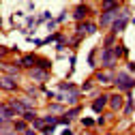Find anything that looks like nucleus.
I'll use <instances>...</instances> for the list:
<instances>
[{
  "mask_svg": "<svg viewBox=\"0 0 135 135\" xmlns=\"http://www.w3.org/2000/svg\"><path fill=\"white\" fill-rule=\"evenodd\" d=\"M114 84H116V88H118V90H127V92H131V90L135 88V77H133L131 73L120 71V73H116V75H114Z\"/></svg>",
  "mask_w": 135,
  "mask_h": 135,
  "instance_id": "nucleus-1",
  "label": "nucleus"
},
{
  "mask_svg": "<svg viewBox=\"0 0 135 135\" xmlns=\"http://www.w3.org/2000/svg\"><path fill=\"white\" fill-rule=\"evenodd\" d=\"M116 62H118V58H116V54H114V49L112 47H105L103 52H101V64H103V69H114L116 66Z\"/></svg>",
  "mask_w": 135,
  "mask_h": 135,
  "instance_id": "nucleus-2",
  "label": "nucleus"
},
{
  "mask_svg": "<svg viewBox=\"0 0 135 135\" xmlns=\"http://www.w3.org/2000/svg\"><path fill=\"white\" fill-rule=\"evenodd\" d=\"M88 15H90V9H88L86 2H79V4L73 9V20H75L77 24H79V22H86Z\"/></svg>",
  "mask_w": 135,
  "mask_h": 135,
  "instance_id": "nucleus-3",
  "label": "nucleus"
},
{
  "mask_svg": "<svg viewBox=\"0 0 135 135\" xmlns=\"http://www.w3.org/2000/svg\"><path fill=\"white\" fill-rule=\"evenodd\" d=\"M118 15H120V9H116V11H103V13H101V20H99V26H103V28L112 26Z\"/></svg>",
  "mask_w": 135,
  "mask_h": 135,
  "instance_id": "nucleus-4",
  "label": "nucleus"
},
{
  "mask_svg": "<svg viewBox=\"0 0 135 135\" xmlns=\"http://www.w3.org/2000/svg\"><path fill=\"white\" fill-rule=\"evenodd\" d=\"M75 30H77V35H81V37H86V35H94V32H97V24L86 20V22H79Z\"/></svg>",
  "mask_w": 135,
  "mask_h": 135,
  "instance_id": "nucleus-5",
  "label": "nucleus"
},
{
  "mask_svg": "<svg viewBox=\"0 0 135 135\" xmlns=\"http://www.w3.org/2000/svg\"><path fill=\"white\" fill-rule=\"evenodd\" d=\"M107 103H109V94H99V97L92 101L90 107H92V112H99V114H101V112L107 107Z\"/></svg>",
  "mask_w": 135,
  "mask_h": 135,
  "instance_id": "nucleus-6",
  "label": "nucleus"
},
{
  "mask_svg": "<svg viewBox=\"0 0 135 135\" xmlns=\"http://www.w3.org/2000/svg\"><path fill=\"white\" fill-rule=\"evenodd\" d=\"M0 88L11 92V90H17V81H15V77L11 75H4V77H0Z\"/></svg>",
  "mask_w": 135,
  "mask_h": 135,
  "instance_id": "nucleus-7",
  "label": "nucleus"
},
{
  "mask_svg": "<svg viewBox=\"0 0 135 135\" xmlns=\"http://www.w3.org/2000/svg\"><path fill=\"white\" fill-rule=\"evenodd\" d=\"M109 107H112V112H120L122 107H124V99L120 97V94H109V103H107Z\"/></svg>",
  "mask_w": 135,
  "mask_h": 135,
  "instance_id": "nucleus-8",
  "label": "nucleus"
},
{
  "mask_svg": "<svg viewBox=\"0 0 135 135\" xmlns=\"http://www.w3.org/2000/svg\"><path fill=\"white\" fill-rule=\"evenodd\" d=\"M37 60H39V58H37L35 54H28V56H24L17 64H20V66H24V69H35V66H37Z\"/></svg>",
  "mask_w": 135,
  "mask_h": 135,
  "instance_id": "nucleus-9",
  "label": "nucleus"
},
{
  "mask_svg": "<svg viewBox=\"0 0 135 135\" xmlns=\"http://www.w3.org/2000/svg\"><path fill=\"white\" fill-rule=\"evenodd\" d=\"M30 77L37 79V81H45L49 77V71H43V69H39V66H35V69H30Z\"/></svg>",
  "mask_w": 135,
  "mask_h": 135,
  "instance_id": "nucleus-10",
  "label": "nucleus"
},
{
  "mask_svg": "<svg viewBox=\"0 0 135 135\" xmlns=\"http://www.w3.org/2000/svg\"><path fill=\"white\" fill-rule=\"evenodd\" d=\"M101 9L103 11H116V9H120V0H103Z\"/></svg>",
  "mask_w": 135,
  "mask_h": 135,
  "instance_id": "nucleus-11",
  "label": "nucleus"
},
{
  "mask_svg": "<svg viewBox=\"0 0 135 135\" xmlns=\"http://www.w3.org/2000/svg\"><path fill=\"white\" fill-rule=\"evenodd\" d=\"M94 79H97V81H101V84H112V81H114L112 73H103V71H99V73L94 75Z\"/></svg>",
  "mask_w": 135,
  "mask_h": 135,
  "instance_id": "nucleus-12",
  "label": "nucleus"
},
{
  "mask_svg": "<svg viewBox=\"0 0 135 135\" xmlns=\"http://www.w3.org/2000/svg\"><path fill=\"white\" fill-rule=\"evenodd\" d=\"M26 129H28V122L26 120H15L13 122V131L15 133H26Z\"/></svg>",
  "mask_w": 135,
  "mask_h": 135,
  "instance_id": "nucleus-13",
  "label": "nucleus"
},
{
  "mask_svg": "<svg viewBox=\"0 0 135 135\" xmlns=\"http://www.w3.org/2000/svg\"><path fill=\"white\" fill-rule=\"evenodd\" d=\"M58 90L60 92H71V90H75V86H73L71 81H60L58 84Z\"/></svg>",
  "mask_w": 135,
  "mask_h": 135,
  "instance_id": "nucleus-14",
  "label": "nucleus"
},
{
  "mask_svg": "<svg viewBox=\"0 0 135 135\" xmlns=\"http://www.w3.org/2000/svg\"><path fill=\"white\" fill-rule=\"evenodd\" d=\"M4 71H7L11 77H15V75L20 73V64H7V66H4Z\"/></svg>",
  "mask_w": 135,
  "mask_h": 135,
  "instance_id": "nucleus-15",
  "label": "nucleus"
},
{
  "mask_svg": "<svg viewBox=\"0 0 135 135\" xmlns=\"http://www.w3.org/2000/svg\"><path fill=\"white\" fill-rule=\"evenodd\" d=\"M22 116H24V120H26V122H32V120H37V118H39L35 109H28V112H24Z\"/></svg>",
  "mask_w": 135,
  "mask_h": 135,
  "instance_id": "nucleus-16",
  "label": "nucleus"
},
{
  "mask_svg": "<svg viewBox=\"0 0 135 135\" xmlns=\"http://www.w3.org/2000/svg\"><path fill=\"white\" fill-rule=\"evenodd\" d=\"M37 66H39V69H43V71H49V69H52V62L39 58V60H37Z\"/></svg>",
  "mask_w": 135,
  "mask_h": 135,
  "instance_id": "nucleus-17",
  "label": "nucleus"
},
{
  "mask_svg": "<svg viewBox=\"0 0 135 135\" xmlns=\"http://www.w3.org/2000/svg\"><path fill=\"white\" fill-rule=\"evenodd\" d=\"M47 112H49V114H60V112H64V107H62L60 103H52V105L47 107Z\"/></svg>",
  "mask_w": 135,
  "mask_h": 135,
  "instance_id": "nucleus-18",
  "label": "nucleus"
},
{
  "mask_svg": "<svg viewBox=\"0 0 135 135\" xmlns=\"http://www.w3.org/2000/svg\"><path fill=\"white\" fill-rule=\"evenodd\" d=\"M79 112H81V107H79V105H75L73 109H69V112H64V116H66V118H71V120H73L75 116H79Z\"/></svg>",
  "mask_w": 135,
  "mask_h": 135,
  "instance_id": "nucleus-19",
  "label": "nucleus"
},
{
  "mask_svg": "<svg viewBox=\"0 0 135 135\" xmlns=\"http://www.w3.org/2000/svg\"><path fill=\"white\" fill-rule=\"evenodd\" d=\"M92 86H94V79H86V81L81 84L79 90H81V92H88V90H92Z\"/></svg>",
  "mask_w": 135,
  "mask_h": 135,
  "instance_id": "nucleus-20",
  "label": "nucleus"
},
{
  "mask_svg": "<svg viewBox=\"0 0 135 135\" xmlns=\"http://www.w3.org/2000/svg\"><path fill=\"white\" fill-rule=\"evenodd\" d=\"M79 122H81V127H86V129H92V127L97 124V122L92 120V118H88V116H86V118H81V120H79Z\"/></svg>",
  "mask_w": 135,
  "mask_h": 135,
  "instance_id": "nucleus-21",
  "label": "nucleus"
},
{
  "mask_svg": "<svg viewBox=\"0 0 135 135\" xmlns=\"http://www.w3.org/2000/svg\"><path fill=\"white\" fill-rule=\"evenodd\" d=\"M114 41H116V35H112V32H109V35L105 37V41H103V47H112Z\"/></svg>",
  "mask_w": 135,
  "mask_h": 135,
  "instance_id": "nucleus-22",
  "label": "nucleus"
},
{
  "mask_svg": "<svg viewBox=\"0 0 135 135\" xmlns=\"http://www.w3.org/2000/svg\"><path fill=\"white\" fill-rule=\"evenodd\" d=\"M64 20H66V11H62V13L58 15V17H56V24H62Z\"/></svg>",
  "mask_w": 135,
  "mask_h": 135,
  "instance_id": "nucleus-23",
  "label": "nucleus"
},
{
  "mask_svg": "<svg viewBox=\"0 0 135 135\" xmlns=\"http://www.w3.org/2000/svg\"><path fill=\"white\" fill-rule=\"evenodd\" d=\"M127 73H135V62H127Z\"/></svg>",
  "mask_w": 135,
  "mask_h": 135,
  "instance_id": "nucleus-24",
  "label": "nucleus"
},
{
  "mask_svg": "<svg viewBox=\"0 0 135 135\" xmlns=\"http://www.w3.org/2000/svg\"><path fill=\"white\" fill-rule=\"evenodd\" d=\"M7 54H9V49H7V47H2V45H0V58H4Z\"/></svg>",
  "mask_w": 135,
  "mask_h": 135,
  "instance_id": "nucleus-25",
  "label": "nucleus"
},
{
  "mask_svg": "<svg viewBox=\"0 0 135 135\" xmlns=\"http://www.w3.org/2000/svg\"><path fill=\"white\" fill-rule=\"evenodd\" d=\"M60 135H75V133H73V131H71V129H69V127H66V129H64V131H62V133H60Z\"/></svg>",
  "mask_w": 135,
  "mask_h": 135,
  "instance_id": "nucleus-26",
  "label": "nucleus"
},
{
  "mask_svg": "<svg viewBox=\"0 0 135 135\" xmlns=\"http://www.w3.org/2000/svg\"><path fill=\"white\" fill-rule=\"evenodd\" d=\"M24 135H37V131H35V129H26V133H24Z\"/></svg>",
  "mask_w": 135,
  "mask_h": 135,
  "instance_id": "nucleus-27",
  "label": "nucleus"
},
{
  "mask_svg": "<svg viewBox=\"0 0 135 135\" xmlns=\"http://www.w3.org/2000/svg\"><path fill=\"white\" fill-rule=\"evenodd\" d=\"M84 135H94V133H84Z\"/></svg>",
  "mask_w": 135,
  "mask_h": 135,
  "instance_id": "nucleus-28",
  "label": "nucleus"
},
{
  "mask_svg": "<svg viewBox=\"0 0 135 135\" xmlns=\"http://www.w3.org/2000/svg\"><path fill=\"white\" fill-rule=\"evenodd\" d=\"M0 26H2V20H0Z\"/></svg>",
  "mask_w": 135,
  "mask_h": 135,
  "instance_id": "nucleus-29",
  "label": "nucleus"
},
{
  "mask_svg": "<svg viewBox=\"0 0 135 135\" xmlns=\"http://www.w3.org/2000/svg\"><path fill=\"white\" fill-rule=\"evenodd\" d=\"M2 135H9V133H2Z\"/></svg>",
  "mask_w": 135,
  "mask_h": 135,
  "instance_id": "nucleus-30",
  "label": "nucleus"
},
{
  "mask_svg": "<svg viewBox=\"0 0 135 135\" xmlns=\"http://www.w3.org/2000/svg\"><path fill=\"white\" fill-rule=\"evenodd\" d=\"M81 2H84V0H81Z\"/></svg>",
  "mask_w": 135,
  "mask_h": 135,
  "instance_id": "nucleus-31",
  "label": "nucleus"
}]
</instances>
